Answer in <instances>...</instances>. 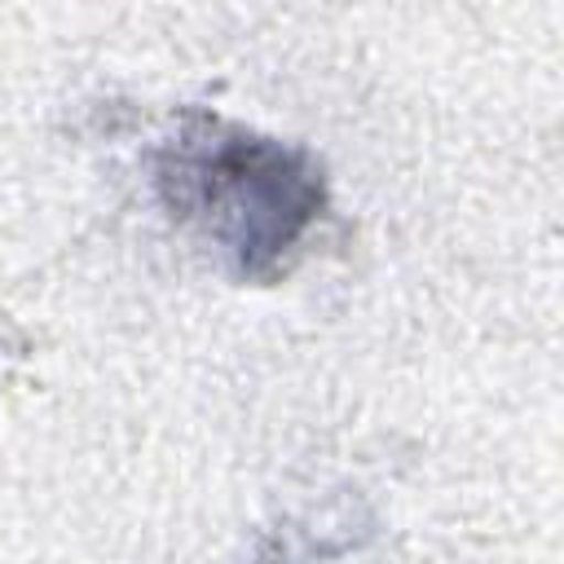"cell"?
I'll use <instances>...</instances> for the list:
<instances>
[{"mask_svg":"<svg viewBox=\"0 0 564 564\" xmlns=\"http://www.w3.org/2000/svg\"><path fill=\"white\" fill-rule=\"evenodd\" d=\"M163 207L189 225L238 278H273L326 207L308 150L189 110L154 154Z\"/></svg>","mask_w":564,"mask_h":564,"instance_id":"cell-1","label":"cell"}]
</instances>
